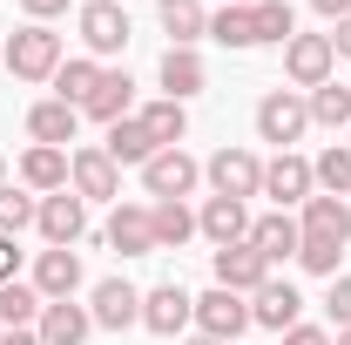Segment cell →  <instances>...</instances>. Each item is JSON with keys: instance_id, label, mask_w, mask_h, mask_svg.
Wrapping results in <instances>:
<instances>
[{"instance_id": "obj_1", "label": "cell", "mask_w": 351, "mask_h": 345, "mask_svg": "<svg viewBox=\"0 0 351 345\" xmlns=\"http://www.w3.org/2000/svg\"><path fill=\"white\" fill-rule=\"evenodd\" d=\"M0 61L14 68V82H54V68H61L68 54H61V34H54V27L27 21V27L7 41V54H0Z\"/></svg>"}, {"instance_id": "obj_2", "label": "cell", "mask_w": 351, "mask_h": 345, "mask_svg": "<svg viewBox=\"0 0 351 345\" xmlns=\"http://www.w3.org/2000/svg\"><path fill=\"white\" fill-rule=\"evenodd\" d=\"M203 183H210V197H237V203L263 197V163H257V149H237V142H223L217 156L203 163Z\"/></svg>"}, {"instance_id": "obj_3", "label": "cell", "mask_w": 351, "mask_h": 345, "mask_svg": "<svg viewBox=\"0 0 351 345\" xmlns=\"http://www.w3.org/2000/svg\"><path fill=\"white\" fill-rule=\"evenodd\" d=\"M68 190H75L82 203H122V170L108 163V149H101V142L68 149Z\"/></svg>"}, {"instance_id": "obj_4", "label": "cell", "mask_w": 351, "mask_h": 345, "mask_svg": "<svg viewBox=\"0 0 351 345\" xmlns=\"http://www.w3.org/2000/svg\"><path fill=\"white\" fill-rule=\"evenodd\" d=\"M196 183H203V163H196L189 149H156V156L142 163L149 203H182V197H196Z\"/></svg>"}, {"instance_id": "obj_5", "label": "cell", "mask_w": 351, "mask_h": 345, "mask_svg": "<svg viewBox=\"0 0 351 345\" xmlns=\"http://www.w3.org/2000/svg\"><path fill=\"white\" fill-rule=\"evenodd\" d=\"M75 34H82V47L95 54V61H108V54H122V47L135 41L129 14H122L115 0H82V14H75Z\"/></svg>"}, {"instance_id": "obj_6", "label": "cell", "mask_w": 351, "mask_h": 345, "mask_svg": "<svg viewBox=\"0 0 351 345\" xmlns=\"http://www.w3.org/2000/svg\"><path fill=\"white\" fill-rule=\"evenodd\" d=\"M284 75H291V88H298V95L324 88L331 75H338V54H331V34H291V41H284Z\"/></svg>"}, {"instance_id": "obj_7", "label": "cell", "mask_w": 351, "mask_h": 345, "mask_svg": "<svg viewBox=\"0 0 351 345\" xmlns=\"http://www.w3.org/2000/svg\"><path fill=\"white\" fill-rule=\"evenodd\" d=\"M304 129H311V102L298 95V88H270V95L257 102V135H263V142L291 149Z\"/></svg>"}, {"instance_id": "obj_8", "label": "cell", "mask_w": 351, "mask_h": 345, "mask_svg": "<svg viewBox=\"0 0 351 345\" xmlns=\"http://www.w3.org/2000/svg\"><path fill=\"white\" fill-rule=\"evenodd\" d=\"M34 230H41L54 251H75L88 237V203L75 190H54V197H41V210H34Z\"/></svg>"}, {"instance_id": "obj_9", "label": "cell", "mask_w": 351, "mask_h": 345, "mask_svg": "<svg viewBox=\"0 0 351 345\" xmlns=\"http://www.w3.org/2000/svg\"><path fill=\"white\" fill-rule=\"evenodd\" d=\"M196 332L230 345L237 332H250V298H243V291H223V285H210V291L196 298Z\"/></svg>"}, {"instance_id": "obj_10", "label": "cell", "mask_w": 351, "mask_h": 345, "mask_svg": "<svg viewBox=\"0 0 351 345\" xmlns=\"http://www.w3.org/2000/svg\"><path fill=\"white\" fill-rule=\"evenodd\" d=\"M88 318L101 332H129V325H142V291H135L129 278H101L88 291Z\"/></svg>"}, {"instance_id": "obj_11", "label": "cell", "mask_w": 351, "mask_h": 345, "mask_svg": "<svg viewBox=\"0 0 351 345\" xmlns=\"http://www.w3.org/2000/svg\"><path fill=\"white\" fill-rule=\"evenodd\" d=\"M142 325H149L156 339H176V332H189V325H196V298L169 278V285L142 291Z\"/></svg>"}, {"instance_id": "obj_12", "label": "cell", "mask_w": 351, "mask_h": 345, "mask_svg": "<svg viewBox=\"0 0 351 345\" xmlns=\"http://www.w3.org/2000/svg\"><path fill=\"white\" fill-rule=\"evenodd\" d=\"M317 190L311 183V156H298V149H277L270 163H263V197H277V210H304V197Z\"/></svg>"}, {"instance_id": "obj_13", "label": "cell", "mask_w": 351, "mask_h": 345, "mask_svg": "<svg viewBox=\"0 0 351 345\" xmlns=\"http://www.w3.org/2000/svg\"><path fill=\"white\" fill-rule=\"evenodd\" d=\"M298 311H304V298H298L291 278H263L257 291H250V325H263V332H291Z\"/></svg>"}, {"instance_id": "obj_14", "label": "cell", "mask_w": 351, "mask_h": 345, "mask_svg": "<svg viewBox=\"0 0 351 345\" xmlns=\"http://www.w3.org/2000/svg\"><path fill=\"white\" fill-rule=\"evenodd\" d=\"M135 109V82H129V68H101V82L88 88V102H82V122H122Z\"/></svg>"}, {"instance_id": "obj_15", "label": "cell", "mask_w": 351, "mask_h": 345, "mask_svg": "<svg viewBox=\"0 0 351 345\" xmlns=\"http://www.w3.org/2000/svg\"><path fill=\"white\" fill-rule=\"evenodd\" d=\"M101 244H108V251H122V258H149V251H156V223H149V203H115L108 230H101Z\"/></svg>"}, {"instance_id": "obj_16", "label": "cell", "mask_w": 351, "mask_h": 345, "mask_svg": "<svg viewBox=\"0 0 351 345\" xmlns=\"http://www.w3.org/2000/svg\"><path fill=\"white\" fill-rule=\"evenodd\" d=\"M196 237H210V244H243L250 237V203H237V197H203V210H196Z\"/></svg>"}, {"instance_id": "obj_17", "label": "cell", "mask_w": 351, "mask_h": 345, "mask_svg": "<svg viewBox=\"0 0 351 345\" xmlns=\"http://www.w3.org/2000/svg\"><path fill=\"white\" fill-rule=\"evenodd\" d=\"M298 244H304V230H298V216H291V210L250 216V251H257L263 264H284V258H298Z\"/></svg>"}, {"instance_id": "obj_18", "label": "cell", "mask_w": 351, "mask_h": 345, "mask_svg": "<svg viewBox=\"0 0 351 345\" xmlns=\"http://www.w3.org/2000/svg\"><path fill=\"white\" fill-rule=\"evenodd\" d=\"M75 135H82V109H68V102H54V95L27 109V142H47V149H68Z\"/></svg>"}, {"instance_id": "obj_19", "label": "cell", "mask_w": 351, "mask_h": 345, "mask_svg": "<svg viewBox=\"0 0 351 345\" xmlns=\"http://www.w3.org/2000/svg\"><path fill=\"white\" fill-rule=\"evenodd\" d=\"M27 285H34L47 304H54V298H75V291H82V258H75V251H54V244H47L41 258H34V278H27Z\"/></svg>"}, {"instance_id": "obj_20", "label": "cell", "mask_w": 351, "mask_h": 345, "mask_svg": "<svg viewBox=\"0 0 351 345\" xmlns=\"http://www.w3.org/2000/svg\"><path fill=\"white\" fill-rule=\"evenodd\" d=\"M298 230H304V237L351 244V203H345V197H324V190H311V197H304V216H298Z\"/></svg>"}, {"instance_id": "obj_21", "label": "cell", "mask_w": 351, "mask_h": 345, "mask_svg": "<svg viewBox=\"0 0 351 345\" xmlns=\"http://www.w3.org/2000/svg\"><path fill=\"white\" fill-rule=\"evenodd\" d=\"M34 332H41V345H82L88 332H95V318H88V304H75V298H54V304H41Z\"/></svg>"}, {"instance_id": "obj_22", "label": "cell", "mask_w": 351, "mask_h": 345, "mask_svg": "<svg viewBox=\"0 0 351 345\" xmlns=\"http://www.w3.org/2000/svg\"><path fill=\"white\" fill-rule=\"evenodd\" d=\"M156 21H162L169 47H196V41H210V7H203V0H156Z\"/></svg>"}, {"instance_id": "obj_23", "label": "cell", "mask_w": 351, "mask_h": 345, "mask_svg": "<svg viewBox=\"0 0 351 345\" xmlns=\"http://www.w3.org/2000/svg\"><path fill=\"white\" fill-rule=\"evenodd\" d=\"M156 75H162V95H169V102H189V95H203V88H210V68H203V54H196V47H169Z\"/></svg>"}, {"instance_id": "obj_24", "label": "cell", "mask_w": 351, "mask_h": 345, "mask_svg": "<svg viewBox=\"0 0 351 345\" xmlns=\"http://www.w3.org/2000/svg\"><path fill=\"white\" fill-rule=\"evenodd\" d=\"M21 190H34V197H54V190H68V149L27 142V156H21Z\"/></svg>"}, {"instance_id": "obj_25", "label": "cell", "mask_w": 351, "mask_h": 345, "mask_svg": "<svg viewBox=\"0 0 351 345\" xmlns=\"http://www.w3.org/2000/svg\"><path fill=\"white\" fill-rule=\"evenodd\" d=\"M263 278H270V264L250 251V237H243V244H223V251H217V285H223V291H243V298H250Z\"/></svg>"}, {"instance_id": "obj_26", "label": "cell", "mask_w": 351, "mask_h": 345, "mask_svg": "<svg viewBox=\"0 0 351 345\" xmlns=\"http://www.w3.org/2000/svg\"><path fill=\"white\" fill-rule=\"evenodd\" d=\"M156 149H182V135H189V109L169 102V95H156V102H142V115H135Z\"/></svg>"}, {"instance_id": "obj_27", "label": "cell", "mask_w": 351, "mask_h": 345, "mask_svg": "<svg viewBox=\"0 0 351 345\" xmlns=\"http://www.w3.org/2000/svg\"><path fill=\"white\" fill-rule=\"evenodd\" d=\"M101 149H108V163H115V170H142V163L156 156V142H149V129H142L135 115L108 122V142H101Z\"/></svg>"}, {"instance_id": "obj_28", "label": "cell", "mask_w": 351, "mask_h": 345, "mask_svg": "<svg viewBox=\"0 0 351 345\" xmlns=\"http://www.w3.org/2000/svg\"><path fill=\"white\" fill-rule=\"evenodd\" d=\"M101 82V61H95V54H75V61H61V68H54V102H68V109H82L88 102V88Z\"/></svg>"}, {"instance_id": "obj_29", "label": "cell", "mask_w": 351, "mask_h": 345, "mask_svg": "<svg viewBox=\"0 0 351 345\" xmlns=\"http://www.w3.org/2000/svg\"><path fill=\"white\" fill-rule=\"evenodd\" d=\"M149 223H156V251H182L196 237V210L189 203H149Z\"/></svg>"}, {"instance_id": "obj_30", "label": "cell", "mask_w": 351, "mask_h": 345, "mask_svg": "<svg viewBox=\"0 0 351 345\" xmlns=\"http://www.w3.org/2000/svg\"><path fill=\"white\" fill-rule=\"evenodd\" d=\"M41 291H34V285H21V278H14V285H0V325H7V332H34V318H41Z\"/></svg>"}, {"instance_id": "obj_31", "label": "cell", "mask_w": 351, "mask_h": 345, "mask_svg": "<svg viewBox=\"0 0 351 345\" xmlns=\"http://www.w3.org/2000/svg\"><path fill=\"white\" fill-rule=\"evenodd\" d=\"M304 102H311V122H324V129H351V82L331 75L324 88H311Z\"/></svg>"}, {"instance_id": "obj_32", "label": "cell", "mask_w": 351, "mask_h": 345, "mask_svg": "<svg viewBox=\"0 0 351 345\" xmlns=\"http://www.w3.org/2000/svg\"><path fill=\"white\" fill-rule=\"evenodd\" d=\"M311 183H317L324 197H351V149L345 142H331V149L311 156Z\"/></svg>"}, {"instance_id": "obj_33", "label": "cell", "mask_w": 351, "mask_h": 345, "mask_svg": "<svg viewBox=\"0 0 351 345\" xmlns=\"http://www.w3.org/2000/svg\"><path fill=\"white\" fill-rule=\"evenodd\" d=\"M210 41L237 47V54L257 47V14H250V7H217V14H210Z\"/></svg>"}, {"instance_id": "obj_34", "label": "cell", "mask_w": 351, "mask_h": 345, "mask_svg": "<svg viewBox=\"0 0 351 345\" xmlns=\"http://www.w3.org/2000/svg\"><path fill=\"white\" fill-rule=\"evenodd\" d=\"M34 210H41V197H34V190H14V183H0V237H21V230H34Z\"/></svg>"}, {"instance_id": "obj_35", "label": "cell", "mask_w": 351, "mask_h": 345, "mask_svg": "<svg viewBox=\"0 0 351 345\" xmlns=\"http://www.w3.org/2000/svg\"><path fill=\"white\" fill-rule=\"evenodd\" d=\"M250 14H257V47H263V41L284 47L291 34H298V14H291V0H257Z\"/></svg>"}, {"instance_id": "obj_36", "label": "cell", "mask_w": 351, "mask_h": 345, "mask_svg": "<svg viewBox=\"0 0 351 345\" xmlns=\"http://www.w3.org/2000/svg\"><path fill=\"white\" fill-rule=\"evenodd\" d=\"M298 264H304L311 278H338V264H345V244H331V237H304V244H298Z\"/></svg>"}, {"instance_id": "obj_37", "label": "cell", "mask_w": 351, "mask_h": 345, "mask_svg": "<svg viewBox=\"0 0 351 345\" xmlns=\"http://www.w3.org/2000/svg\"><path fill=\"white\" fill-rule=\"evenodd\" d=\"M324 311H331V325H338V332L351 325V278H345V271L331 278V291H324Z\"/></svg>"}, {"instance_id": "obj_38", "label": "cell", "mask_w": 351, "mask_h": 345, "mask_svg": "<svg viewBox=\"0 0 351 345\" xmlns=\"http://www.w3.org/2000/svg\"><path fill=\"white\" fill-rule=\"evenodd\" d=\"M284 345H331V332H324V325H304V318H298V325L284 332Z\"/></svg>"}, {"instance_id": "obj_39", "label": "cell", "mask_w": 351, "mask_h": 345, "mask_svg": "<svg viewBox=\"0 0 351 345\" xmlns=\"http://www.w3.org/2000/svg\"><path fill=\"white\" fill-rule=\"evenodd\" d=\"M14 278H21V244L0 237V285H14Z\"/></svg>"}, {"instance_id": "obj_40", "label": "cell", "mask_w": 351, "mask_h": 345, "mask_svg": "<svg viewBox=\"0 0 351 345\" xmlns=\"http://www.w3.org/2000/svg\"><path fill=\"white\" fill-rule=\"evenodd\" d=\"M21 7H27V21H54V14H68V7H75V0H21Z\"/></svg>"}, {"instance_id": "obj_41", "label": "cell", "mask_w": 351, "mask_h": 345, "mask_svg": "<svg viewBox=\"0 0 351 345\" xmlns=\"http://www.w3.org/2000/svg\"><path fill=\"white\" fill-rule=\"evenodd\" d=\"M331 54H345V61H351V14H345V21H331Z\"/></svg>"}, {"instance_id": "obj_42", "label": "cell", "mask_w": 351, "mask_h": 345, "mask_svg": "<svg viewBox=\"0 0 351 345\" xmlns=\"http://www.w3.org/2000/svg\"><path fill=\"white\" fill-rule=\"evenodd\" d=\"M311 7H317L324 21H345V14H351V0H311Z\"/></svg>"}, {"instance_id": "obj_43", "label": "cell", "mask_w": 351, "mask_h": 345, "mask_svg": "<svg viewBox=\"0 0 351 345\" xmlns=\"http://www.w3.org/2000/svg\"><path fill=\"white\" fill-rule=\"evenodd\" d=\"M0 345H41V332H7Z\"/></svg>"}, {"instance_id": "obj_44", "label": "cell", "mask_w": 351, "mask_h": 345, "mask_svg": "<svg viewBox=\"0 0 351 345\" xmlns=\"http://www.w3.org/2000/svg\"><path fill=\"white\" fill-rule=\"evenodd\" d=\"M182 345H223V339H203V332H189V339H182Z\"/></svg>"}, {"instance_id": "obj_45", "label": "cell", "mask_w": 351, "mask_h": 345, "mask_svg": "<svg viewBox=\"0 0 351 345\" xmlns=\"http://www.w3.org/2000/svg\"><path fill=\"white\" fill-rule=\"evenodd\" d=\"M331 345H351V325H345V332H338V339H331Z\"/></svg>"}, {"instance_id": "obj_46", "label": "cell", "mask_w": 351, "mask_h": 345, "mask_svg": "<svg viewBox=\"0 0 351 345\" xmlns=\"http://www.w3.org/2000/svg\"><path fill=\"white\" fill-rule=\"evenodd\" d=\"M230 7H257V0H230Z\"/></svg>"}, {"instance_id": "obj_47", "label": "cell", "mask_w": 351, "mask_h": 345, "mask_svg": "<svg viewBox=\"0 0 351 345\" xmlns=\"http://www.w3.org/2000/svg\"><path fill=\"white\" fill-rule=\"evenodd\" d=\"M0 183H7V156H0Z\"/></svg>"}, {"instance_id": "obj_48", "label": "cell", "mask_w": 351, "mask_h": 345, "mask_svg": "<svg viewBox=\"0 0 351 345\" xmlns=\"http://www.w3.org/2000/svg\"><path fill=\"white\" fill-rule=\"evenodd\" d=\"M345 149H351V129H345Z\"/></svg>"}, {"instance_id": "obj_49", "label": "cell", "mask_w": 351, "mask_h": 345, "mask_svg": "<svg viewBox=\"0 0 351 345\" xmlns=\"http://www.w3.org/2000/svg\"><path fill=\"white\" fill-rule=\"evenodd\" d=\"M0 339H7V325H0Z\"/></svg>"}, {"instance_id": "obj_50", "label": "cell", "mask_w": 351, "mask_h": 345, "mask_svg": "<svg viewBox=\"0 0 351 345\" xmlns=\"http://www.w3.org/2000/svg\"><path fill=\"white\" fill-rule=\"evenodd\" d=\"M0 54H7V41H0Z\"/></svg>"}]
</instances>
